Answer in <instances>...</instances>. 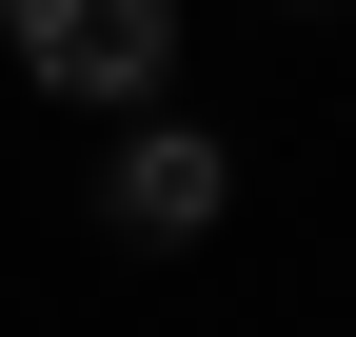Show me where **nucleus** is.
<instances>
[{
	"label": "nucleus",
	"instance_id": "obj_1",
	"mask_svg": "<svg viewBox=\"0 0 356 337\" xmlns=\"http://www.w3.org/2000/svg\"><path fill=\"white\" fill-rule=\"evenodd\" d=\"M0 40H20V79L79 100V119H139L178 79V0H0Z\"/></svg>",
	"mask_w": 356,
	"mask_h": 337
},
{
	"label": "nucleus",
	"instance_id": "obj_2",
	"mask_svg": "<svg viewBox=\"0 0 356 337\" xmlns=\"http://www.w3.org/2000/svg\"><path fill=\"white\" fill-rule=\"evenodd\" d=\"M99 219L178 258V238H218V219H238V159H218L198 119H119V159H99Z\"/></svg>",
	"mask_w": 356,
	"mask_h": 337
}]
</instances>
